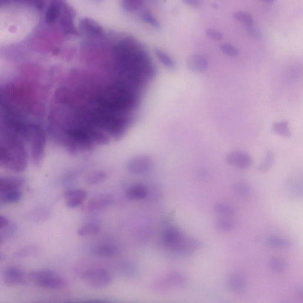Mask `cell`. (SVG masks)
<instances>
[{
	"mask_svg": "<svg viewBox=\"0 0 303 303\" xmlns=\"http://www.w3.org/2000/svg\"><path fill=\"white\" fill-rule=\"evenodd\" d=\"M23 193L21 189L0 194V201L4 204H14L22 199Z\"/></svg>",
	"mask_w": 303,
	"mask_h": 303,
	"instance_id": "15",
	"label": "cell"
},
{
	"mask_svg": "<svg viewBox=\"0 0 303 303\" xmlns=\"http://www.w3.org/2000/svg\"><path fill=\"white\" fill-rule=\"evenodd\" d=\"M3 280L9 286H21L27 284L26 272L16 266H10L3 272Z\"/></svg>",
	"mask_w": 303,
	"mask_h": 303,
	"instance_id": "6",
	"label": "cell"
},
{
	"mask_svg": "<svg viewBox=\"0 0 303 303\" xmlns=\"http://www.w3.org/2000/svg\"><path fill=\"white\" fill-rule=\"evenodd\" d=\"M25 145L16 144L0 145V164L11 171H25L29 156Z\"/></svg>",
	"mask_w": 303,
	"mask_h": 303,
	"instance_id": "2",
	"label": "cell"
},
{
	"mask_svg": "<svg viewBox=\"0 0 303 303\" xmlns=\"http://www.w3.org/2000/svg\"><path fill=\"white\" fill-rule=\"evenodd\" d=\"M107 178V174L102 171H96L91 173L87 178V183L91 186L102 183Z\"/></svg>",
	"mask_w": 303,
	"mask_h": 303,
	"instance_id": "22",
	"label": "cell"
},
{
	"mask_svg": "<svg viewBox=\"0 0 303 303\" xmlns=\"http://www.w3.org/2000/svg\"><path fill=\"white\" fill-rule=\"evenodd\" d=\"M269 243L274 245H278V246H286V245H288V242L286 240L278 237L269 238Z\"/></svg>",
	"mask_w": 303,
	"mask_h": 303,
	"instance_id": "26",
	"label": "cell"
},
{
	"mask_svg": "<svg viewBox=\"0 0 303 303\" xmlns=\"http://www.w3.org/2000/svg\"><path fill=\"white\" fill-rule=\"evenodd\" d=\"M87 198V193L83 190H70L64 194L65 204L71 208H77L83 204Z\"/></svg>",
	"mask_w": 303,
	"mask_h": 303,
	"instance_id": "9",
	"label": "cell"
},
{
	"mask_svg": "<svg viewBox=\"0 0 303 303\" xmlns=\"http://www.w3.org/2000/svg\"><path fill=\"white\" fill-rule=\"evenodd\" d=\"M274 162V154L271 151H268L266 153L264 159L259 166V170L263 172H268L273 165Z\"/></svg>",
	"mask_w": 303,
	"mask_h": 303,
	"instance_id": "23",
	"label": "cell"
},
{
	"mask_svg": "<svg viewBox=\"0 0 303 303\" xmlns=\"http://www.w3.org/2000/svg\"><path fill=\"white\" fill-rule=\"evenodd\" d=\"M274 131L283 137H289L291 135L289 123L286 120L275 123L273 125Z\"/></svg>",
	"mask_w": 303,
	"mask_h": 303,
	"instance_id": "20",
	"label": "cell"
},
{
	"mask_svg": "<svg viewBox=\"0 0 303 303\" xmlns=\"http://www.w3.org/2000/svg\"><path fill=\"white\" fill-rule=\"evenodd\" d=\"M147 196L146 188L140 184L133 185L127 189L126 196L130 201H139Z\"/></svg>",
	"mask_w": 303,
	"mask_h": 303,
	"instance_id": "14",
	"label": "cell"
},
{
	"mask_svg": "<svg viewBox=\"0 0 303 303\" xmlns=\"http://www.w3.org/2000/svg\"><path fill=\"white\" fill-rule=\"evenodd\" d=\"M94 255L102 259H110L117 255L119 252V247L111 242H102L94 245L92 248Z\"/></svg>",
	"mask_w": 303,
	"mask_h": 303,
	"instance_id": "7",
	"label": "cell"
},
{
	"mask_svg": "<svg viewBox=\"0 0 303 303\" xmlns=\"http://www.w3.org/2000/svg\"><path fill=\"white\" fill-rule=\"evenodd\" d=\"M47 135L44 129L36 127L30 134L28 145L30 149V157L33 164L41 166L45 157Z\"/></svg>",
	"mask_w": 303,
	"mask_h": 303,
	"instance_id": "5",
	"label": "cell"
},
{
	"mask_svg": "<svg viewBox=\"0 0 303 303\" xmlns=\"http://www.w3.org/2000/svg\"><path fill=\"white\" fill-rule=\"evenodd\" d=\"M9 225H10L9 220L5 217L2 216H0V229L2 230L3 229L7 228Z\"/></svg>",
	"mask_w": 303,
	"mask_h": 303,
	"instance_id": "28",
	"label": "cell"
},
{
	"mask_svg": "<svg viewBox=\"0 0 303 303\" xmlns=\"http://www.w3.org/2000/svg\"><path fill=\"white\" fill-rule=\"evenodd\" d=\"M25 181L18 177L1 178L0 180V194L22 189Z\"/></svg>",
	"mask_w": 303,
	"mask_h": 303,
	"instance_id": "12",
	"label": "cell"
},
{
	"mask_svg": "<svg viewBox=\"0 0 303 303\" xmlns=\"http://www.w3.org/2000/svg\"><path fill=\"white\" fill-rule=\"evenodd\" d=\"M208 37L214 41H220L222 39V33L214 29H209L206 32Z\"/></svg>",
	"mask_w": 303,
	"mask_h": 303,
	"instance_id": "25",
	"label": "cell"
},
{
	"mask_svg": "<svg viewBox=\"0 0 303 303\" xmlns=\"http://www.w3.org/2000/svg\"><path fill=\"white\" fill-rule=\"evenodd\" d=\"M142 7H143V6L136 12V13H138L139 16L140 17L141 20H143L144 22L149 24L153 28L159 29L160 25L158 21L149 10L142 8Z\"/></svg>",
	"mask_w": 303,
	"mask_h": 303,
	"instance_id": "16",
	"label": "cell"
},
{
	"mask_svg": "<svg viewBox=\"0 0 303 303\" xmlns=\"http://www.w3.org/2000/svg\"><path fill=\"white\" fill-rule=\"evenodd\" d=\"M187 3H189L190 5L194 6V7H198L200 5V2L198 1H193V0H191V1H187Z\"/></svg>",
	"mask_w": 303,
	"mask_h": 303,
	"instance_id": "29",
	"label": "cell"
},
{
	"mask_svg": "<svg viewBox=\"0 0 303 303\" xmlns=\"http://www.w3.org/2000/svg\"><path fill=\"white\" fill-rule=\"evenodd\" d=\"M229 161L236 167L241 169H247L252 165V159L248 154L242 152H234L229 154Z\"/></svg>",
	"mask_w": 303,
	"mask_h": 303,
	"instance_id": "11",
	"label": "cell"
},
{
	"mask_svg": "<svg viewBox=\"0 0 303 303\" xmlns=\"http://www.w3.org/2000/svg\"><path fill=\"white\" fill-rule=\"evenodd\" d=\"M101 232V227L96 223H89L81 226L78 229L77 234L81 237H89L96 235Z\"/></svg>",
	"mask_w": 303,
	"mask_h": 303,
	"instance_id": "17",
	"label": "cell"
},
{
	"mask_svg": "<svg viewBox=\"0 0 303 303\" xmlns=\"http://www.w3.org/2000/svg\"><path fill=\"white\" fill-rule=\"evenodd\" d=\"M220 49L224 53H225L229 56L236 57L239 54V50L231 45L224 44L221 45Z\"/></svg>",
	"mask_w": 303,
	"mask_h": 303,
	"instance_id": "24",
	"label": "cell"
},
{
	"mask_svg": "<svg viewBox=\"0 0 303 303\" xmlns=\"http://www.w3.org/2000/svg\"><path fill=\"white\" fill-rule=\"evenodd\" d=\"M113 202L111 194H101L91 199L88 202L87 208L91 211H100L105 210Z\"/></svg>",
	"mask_w": 303,
	"mask_h": 303,
	"instance_id": "8",
	"label": "cell"
},
{
	"mask_svg": "<svg viewBox=\"0 0 303 303\" xmlns=\"http://www.w3.org/2000/svg\"><path fill=\"white\" fill-rule=\"evenodd\" d=\"M154 53H155L157 58L159 60V61L162 63V64L167 67L169 69H174L176 66L175 62L171 58L170 56L168 55L167 53L165 52L162 50L155 49L154 50Z\"/></svg>",
	"mask_w": 303,
	"mask_h": 303,
	"instance_id": "19",
	"label": "cell"
},
{
	"mask_svg": "<svg viewBox=\"0 0 303 303\" xmlns=\"http://www.w3.org/2000/svg\"><path fill=\"white\" fill-rule=\"evenodd\" d=\"M156 69L137 39L80 17L50 75L45 129L58 145L95 148L135 122Z\"/></svg>",
	"mask_w": 303,
	"mask_h": 303,
	"instance_id": "1",
	"label": "cell"
},
{
	"mask_svg": "<svg viewBox=\"0 0 303 303\" xmlns=\"http://www.w3.org/2000/svg\"><path fill=\"white\" fill-rule=\"evenodd\" d=\"M150 158L146 156H139L129 160L127 163V169L133 174H140L146 172L151 167Z\"/></svg>",
	"mask_w": 303,
	"mask_h": 303,
	"instance_id": "10",
	"label": "cell"
},
{
	"mask_svg": "<svg viewBox=\"0 0 303 303\" xmlns=\"http://www.w3.org/2000/svg\"><path fill=\"white\" fill-rule=\"evenodd\" d=\"M289 192L293 198H301L303 196V178L297 179L292 182Z\"/></svg>",
	"mask_w": 303,
	"mask_h": 303,
	"instance_id": "21",
	"label": "cell"
},
{
	"mask_svg": "<svg viewBox=\"0 0 303 303\" xmlns=\"http://www.w3.org/2000/svg\"><path fill=\"white\" fill-rule=\"evenodd\" d=\"M238 189H239V192L242 194V195H249V194L251 192V190L250 188L247 186V185H239V186L238 187Z\"/></svg>",
	"mask_w": 303,
	"mask_h": 303,
	"instance_id": "27",
	"label": "cell"
},
{
	"mask_svg": "<svg viewBox=\"0 0 303 303\" xmlns=\"http://www.w3.org/2000/svg\"><path fill=\"white\" fill-rule=\"evenodd\" d=\"M27 283L29 281L42 289L59 290L66 289L68 285L67 280L56 271L50 269H42L27 272Z\"/></svg>",
	"mask_w": 303,
	"mask_h": 303,
	"instance_id": "4",
	"label": "cell"
},
{
	"mask_svg": "<svg viewBox=\"0 0 303 303\" xmlns=\"http://www.w3.org/2000/svg\"><path fill=\"white\" fill-rule=\"evenodd\" d=\"M75 274L93 289H105L113 283L110 269L101 266H87L75 268Z\"/></svg>",
	"mask_w": 303,
	"mask_h": 303,
	"instance_id": "3",
	"label": "cell"
},
{
	"mask_svg": "<svg viewBox=\"0 0 303 303\" xmlns=\"http://www.w3.org/2000/svg\"><path fill=\"white\" fill-rule=\"evenodd\" d=\"M187 66L191 71L201 73L207 69L208 64L204 56L201 54H195L188 58Z\"/></svg>",
	"mask_w": 303,
	"mask_h": 303,
	"instance_id": "13",
	"label": "cell"
},
{
	"mask_svg": "<svg viewBox=\"0 0 303 303\" xmlns=\"http://www.w3.org/2000/svg\"><path fill=\"white\" fill-rule=\"evenodd\" d=\"M235 19L247 27V30L252 29L254 25L253 19L251 15L245 11H237L234 14Z\"/></svg>",
	"mask_w": 303,
	"mask_h": 303,
	"instance_id": "18",
	"label": "cell"
}]
</instances>
